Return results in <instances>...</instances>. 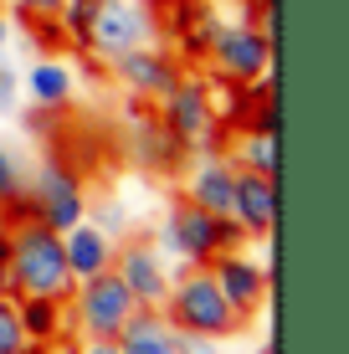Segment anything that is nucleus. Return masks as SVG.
I'll use <instances>...</instances> for the list:
<instances>
[{"label":"nucleus","mask_w":349,"mask_h":354,"mask_svg":"<svg viewBox=\"0 0 349 354\" xmlns=\"http://www.w3.org/2000/svg\"><path fill=\"white\" fill-rule=\"evenodd\" d=\"M164 324L175 328V334H196V339H232L242 334L247 319H236L232 303L221 298V288H216L211 267H180V272L170 277V292H164L160 303Z\"/></svg>","instance_id":"2"},{"label":"nucleus","mask_w":349,"mask_h":354,"mask_svg":"<svg viewBox=\"0 0 349 354\" xmlns=\"http://www.w3.org/2000/svg\"><path fill=\"white\" fill-rule=\"evenodd\" d=\"M232 165L236 169H252V175H272V180H278V133H252V129H242V133H236Z\"/></svg>","instance_id":"19"},{"label":"nucleus","mask_w":349,"mask_h":354,"mask_svg":"<svg viewBox=\"0 0 349 354\" xmlns=\"http://www.w3.org/2000/svg\"><path fill=\"white\" fill-rule=\"evenodd\" d=\"M180 354H216V339H196V334H180Z\"/></svg>","instance_id":"25"},{"label":"nucleus","mask_w":349,"mask_h":354,"mask_svg":"<svg viewBox=\"0 0 349 354\" xmlns=\"http://www.w3.org/2000/svg\"><path fill=\"white\" fill-rule=\"evenodd\" d=\"M262 6H278V0H252V10H262Z\"/></svg>","instance_id":"31"},{"label":"nucleus","mask_w":349,"mask_h":354,"mask_svg":"<svg viewBox=\"0 0 349 354\" xmlns=\"http://www.w3.org/2000/svg\"><path fill=\"white\" fill-rule=\"evenodd\" d=\"M134 160H139V169H149V175H180L185 160H190V144H180L160 118L144 113L139 124H134Z\"/></svg>","instance_id":"15"},{"label":"nucleus","mask_w":349,"mask_h":354,"mask_svg":"<svg viewBox=\"0 0 349 354\" xmlns=\"http://www.w3.org/2000/svg\"><path fill=\"white\" fill-rule=\"evenodd\" d=\"M26 349V334H21V319H16V303L0 298V354H21Z\"/></svg>","instance_id":"21"},{"label":"nucleus","mask_w":349,"mask_h":354,"mask_svg":"<svg viewBox=\"0 0 349 354\" xmlns=\"http://www.w3.org/2000/svg\"><path fill=\"white\" fill-rule=\"evenodd\" d=\"M232 221L242 226V236L267 241L272 226H278V180H272V175H252V169H236Z\"/></svg>","instance_id":"11"},{"label":"nucleus","mask_w":349,"mask_h":354,"mask_svg":"<svg viewBox=\"0 0 349 354\" xmlns=\"http://www.w3.org/2000/svg\"><path fill=\"white\" fill-rule=\"evenodd\" d=\"M242 226L232 221V216H211L200 211L196 201H180L170 205V216L160 221V236H154V247L164 252V262H180V267H206L216 252H236L242 247Z\"/></svg>","instance_id":"3"},{"label":"nucleus","mask_w":349,"mask_h":354,"mask_svg":"<svg viewBox=\"0 0 349 354\" xmlns=\"http://www.w3.org/2000/svg\"><path fill=\"white\" fill-rule=\"evenodd\" d=\"M206 62L226 82H257L272 72V41L257 31V21H221L211 36Z\"/></svg>","instance_id":"7"},{"label":"nucleus","mask_w":349,"mask_h":354,"mask_svg":"<svg viewBox=\"0 0 349 354\" xmlns=\"http://www.w3.org/2000/svg\"><path fill=\"white\" fill-rule=\"evenodd\" d=\"M16 88H21V77L0 62V113H10V108H16Z\"/></svg>","instance_id":"24"},{"label":"nucleus","mask_w":349,"mask_h":354,"mask_svg":"<svg viewBox=\"0 0 349 354\" xmlns=\"http://www.w3.org/2000/svg\"><path fill=\"white\" fill-rule=\"evenodd\" d=\"M93 226L108 231V236H118V231L129 226V216H124V205H118V201H103L98 211H93Z\"/></svg>","instance_id":"22"},{"label":"nucleus","mask_w":349,"mask_h":354,"mask_svg":"<svg viewBox=\"0 0 349 354\" xmlns=\"http://www.w3.org/2000/svg\"><path fill=\"white\" fill-rule=\"evenodd\" d=\"M113 77L124 82L134 97H144V103H154L170 82L180 77V62L170 52H160V46H134V52H124V57H113Z\"/></svg>","instance_id":"12"},{"label":"nucleus","mask_w":349,"mask_h":354,"mask_svg":"<svg viewBox=\"0 0 349 354\" xmlns=\"http://www.w3.org/2000/svg\"><path fill=\"white\" fill-rule=\"evenodd\" d=\"M149 36H154V10H144L139 0H98L93 26H88V46H82V52L113 62V57L144 46Z\"/></svg>","instance_id":"8"},{"label":"nucleus","mask_w":349,"mask_h":354,"mask_svg":"<svg viewBox=\"0 0 349 354\" xmlns=\"http://www.w3.org/2000/svg\"><path fill=\"white\" fill-rule=\"evenodd\" d=\"M6 6H10V0H0V16H6Z\"/></svg>","instance_id":"32"},{"label":"nucleus","mask_w":349,"mask_h":354,"mask_svg":"<svg viewBox=\"0 0 349 354\" xmlns=\"http://www.w3.org/2000/svg\"><path fill=\"white\" fill-rule=\"evenodd\" d=\"M6 41H10V21L0 16V52H6Z\"/></svg>","instance_id":"29"},{"label":"nucleus","mask_w":349,"mask_h":354,"mask_svg":"<svg viewBox=\"0 0 349 354\" xmlns=\"http://www.w3.org/2000/svg\"><path fill=\"white\" fill-rule=\"evenodd\" d=\"M77 354H118V344H113V339H82Z\"/></svg>","instance_id":"26"},{"label":"nucleus","mask_w":349,"mask_h":354,"mask_svg":"<svg viewBox=\"0 0 349 354\" xmlns=\"http://www.w3.org/2000/svg\"><path fill=\"white\" fill-rule=\"evenodd\" d=\"M16 303V319H21V334H26V344H57V339H67V303L62 298H10Z\"/></svg>","instance_id":"18"},{"label":"nucleus","mask_w":349,"mask_h":354,"mask_svg":"<svg viewBox=\"0 0 349 354\" xmlns=\"http://www.w3.org/2000/svg\"><path fill=\"white\" fill-rule=\"evenodd\" d=\"M118 354H180V334L164 324L160 308H134V319L118 328Z\"/></svg>","instance_id":"16"},{"label":"nucleus","mask_w":349,"mask_h":354,"mask_svg":"<svg viewBox=\"0 0 349 354\" xmlns=\"http://www.w3.org/2000/svg\"><path fill=\"white\" fill-rule=\"evenodd\" d=\"M113 252H118V241L108 236V231H98L93 221H77V226H67V231H62V257H67L72 283L108 272V267H113Z\"/></svg>","instance_id":"14"},{"label":"nucleus","mask_w":349,"mask_h":354,"mask_svg":"<svg viewBox=\"0 0 349 354\" xmlns=\"http://www.w3.org/2000/svg\"><path fill=\"white\" fill-rule=\"evenodd\" d=\"M10 6H16L21 16H26V21H57L62 0H10Z\"/></svg>","instance_id":"23"},{"label":"nucleus","mask_w":349,"mask_h":354,"mask_svg":"<svg viewBox=\"0 0 349 354\" xmlns=\"http://www.w3.org/2000/svg\"><path fill=\"white\" fill-rule=\"evenodd\" d=\"M232 195H236V165L226 154H200L185 180V201H196L211 216H232Z\"/></svg>","instance_id":"13"},{"label":"nucleus","mask_w":349,"mask_h":354,"mask_svg":"<svg viewBox=\"0 0 349 354\" xmlns=\"http://www.w3.org/2000/svg\"><path fill=\"white\" fill-rule=\"evenodd\" d=\"M21 195H26V165H21L16 154L0 144V211H6V205H16Z\"/></svg>","instance_id":"20"},{"label":"nucleus","mask_w":349,"mask_h":354,"mask_svg":"<svg viewBox=\"0 0 349 354\" xmlns=\"http://www.w3.org/2000/svg\"><path fill=\"white\" fill-rule=\"evenodd\" d=\"M10 221H41L52 231H67L77 221H88V190L82 175L67 160H46L36 169V180H26V195L16 205H6Z\"/></svg>","instance_id":"4"},{"label":"nucleus","mask_w":349,"mask_h":354,"mask_svg":"<svg viewBox=\"0 0 349 354\" xmlns=\"http://www.w3.org/2000/svg\"><path fill=\"white\" fill-rule=\"evenodd\" d=\"M113 272H118V283L134 292L139 308H160L164 292H170V277H175L170 262H164V252L154 247L149 236H129L124 247L113 252Z\"/></svg>","instance_id":"10"},{"label":"nucleus","mask_w":349,"mask_h":354,"mask_svg":"<svg viewBox=\"0 0 349 354\" xmlns=\"http://www.w3.org/2000/svg\"><path fill=\"white\" fill-rule=\"evenodd\" d=\"M0 298H10V272H6V262H0Z\"/></svg>","instance_id":"28"},{"label":"nucleus","mask_w":349,"mask_h":354,"mask_svg":"<svg viewBox=\"0 0 349 354\" xmlns=\"http://www.w3.org/2000/svg\"><path fill=\"white\" fill-rule=\"evenodd\" d=\"M154 103H160L154 118H160L180 144H190V154L196 149L200 154H221V133L226 129L216 124V93H211L206 77H185V72H180Z\"/></svg>","instance_id":"5"},{"label":"nucleus","mask_w":349,"mask_h":354,"mask_svg":"<svg viewBox=\"0 0 349 354\" xmlns=\"http://www.w3.org/2000/svg\"><path fill=\"white\" fill-rule=\"evenodd\" d=\"M134 292L118 283V272L108 267L98 277H82L67 292V324L77 328L82 339H118V328L134 319Z\"/></svg>","instance_id":"6"},{"label":"nucleus","mask_w":349,"mask_h":354,"mask_svg":"<svg viewBox=\"0 0 349 354\" xmlns=\"http://www.w3.org/2000/svg\"><path fill=\"white\" fill-rule=\"evenodd\" d=\"M206 267H211L216 288H221V298L232 303L236 319H257V313L267 308V298H272V272H267L257 257H247L242 247H236V252H216Z\"/></svg>","instance_id":"9"},{"label":"nucleus","mask_w":349,"mask_h":354,"mask_svg":"<svg viewBox=\"0 0 349 354\" xmlns=\"http://www.w3.org/2000/svg\"><path fill=\"white\" fill-rule=\"evenodd\" d=\"M26 93H31V103L41 108V113H62L72 103V93H77V77H72V67L62 57H41V62H31V72H26Z\"/></svg>","instance_id":"17"},{"label":"nucleus","mask_w":349,"mask_h":354,"mask_svg":"<svg viewBox=\"0 0 349 354\" xmlns=\"http://www.w3.org/2000/svg\"><path fill=\"white\" fill-rule=\"evenodd\" d=\"M6 257H10V216L0 211V262H6Z\"/></svg>","instance_id":"27"},{"label":"nucleus","mask_w":349,"mask_h":354,"mask_svg":"<svg viewBox=\"0 0 349 354\" xmlns=\"http://www.w3.org/2000/svg\"><path fill=\"white\" fill-rule=\"evenodd\" d=\"M10 298H62L72 292V272L62 257V231L41 226V221H10Z\"/></svg>","instance_id":"1"},{"label":"nucleus","mask_w":349,"mask_h":354,"mask_svg":"<svg viewBox=\"0 0 349 354\" xmlns=\"http://www.w3.org/2000/svg\"><path fill=\"white\" fill-rule=\"evenodd\" d=\"M21 354H52V344H26Z\"/></svg>","instance_id":"30"}]
</instances>
